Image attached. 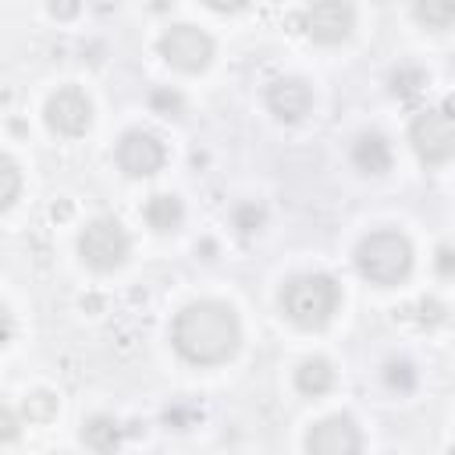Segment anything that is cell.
<instances>
[{
	"label": "cell",
	"mask_w": 455,
	"mask_h": 455,
	"mask_svg": "<svg viewBox=\"0 0 455 455\" xmlns=\"http://www.w3.org/2000/svg\"><path fill=\"white\" fill-rule=\"evenodd\" d=\"M306 448L316 451V455H352V451L363 448V437H359V427L348 416H327L309 430Z\"/></svg>",
	"instance_id": "9"
},
{
	"label": "cell",
	"mask_w": 455,
	"mask_h": 455,
	"mask_svg": "<svg viewBox=\"0 0 455 455\" xmlns=\"http://www.w3.org/2000/svg\"><path fill=\"white\" fill-rule=\"evenodd\" d=\"M423 82H427V78H423L419 68H398V71L391 75V89H395V96H412V92H419Z\"/></svg>",
	"instance_id": "18"
},
{
	"label": "cell",
	"mask_w": 455,
	"mask_h": 455,
	"mask_svg": "<svg viewBox=\"0 0 455 455\" xmlns=\"http://www.w3.org/2000/svg\"><path fill=\"white\" fill-rule=\"evenodd\" d=\"M128 245L132 242H128L124 228L117 220H110V217L89 220L82 228V235H78V252H82V259L92 270H114V267H121L124 256H128Z\"/></svg>",
	"instance_id": "4"
},
{
	"label": "cell",
	"mask_w": 455,
	"mask_h": 455,
	"mask_svg": "<svg viewBox=\"0 0 455 455\" xmlns=\"http://www.w3.org/2000/svg\"><path fill=\"white\" fill-rule=\"evenodd\" d=\"M0 181H4V188H0V210H11L14 199H18V188H21V174H18V164L11 156L0 160Z\"/></svg>",
	"instance_id": "17"
},
{
	"label": "cell",
	"mask_w": 455,
	"mask_h": 455,
	"mask_svg": "<svg viewBox=\"0 0 455 455\" xmlns=\"http://www.w3.org/2000/svg\"><path fill=\"white\" fill-rule=\"evenodd\" d=\"M267 107L281 117V121H299L309 107H313V92L302 78H277L267 89Z\"/></svg>",
	"instance_id": "11"
},
{
	"label": "cell",
	"mask_w": 455,
	"mask_h": 455,
	"mask_svg": "<svg viewBox=\"0 0 455 455\" xmlns=\"http://www.w3.org/2000/svg\"><path fill=\"white\" fill-rule=\"evenodd\" d=\"M117 164L121 171H128L132 178H149L160 171L164 164V146L156 135L149 132H128L121 142H117Z\"/></svg>",
	"instance_id": "10"
},
{
	"label": "cell",
	"mask_w": 455,
	"mask_h": 455,
	"mask_svg": "<svg viewBox=\"0 0 455 455\" xmlns=\"http://www.w3.org/2000/svg\"><path fill=\"white\" fill-rule=\"evenodd\" d=\"M412 11L427 28H448L455 21V0H416Z\"/></svg>",
	"instance_id": "16"
},
{
	"label": "cell",
	"mask_w": 455,
	"mask_h": 455,
	"mask_svg": "<svg viewBox=\"0 0 455 455\" xmlns=\"http://www.w3.org/2000/svg\"><path fill=\"white\" fill-rule=\"evenodd\" d=\"M259 220H263V213H259L256 206H242V210H238V228H242V231L259 228Z\"/></svg>",
	"instance_id": "21"
},
{
	"label": "cell",
	"mask_w": 455,
	"mask_h": 455,
	"mask_svg": "<svg viewBox=\"0 0 455 455\" xmlns=\"http://www.w3.org/2000/svg\"><path fill=\"white\" fill-rule=\"evenodd\" d=\"M160 57L178 71H203L213 57V39L192 25H171L160 36Z\"/></svg>",
	"instance_id": "6"
},
{
	"label": "cell",
	"mask_w": 455,
	"mask_h": 455,
	"mask_svg": "<svg viewBox=\"0 0 455 455\" xmlns=\"http://www.w3.org/2000/svg\"><path fill=\"white\" fill-rule=\"evenodd\" d=\"M352 164L366 174H384L391 167V149H387V139L377 135V132H366L355 139L352 146Z\"/></svg>",
	"instance_id": "12"
},
{
	"label": "cell",
	"mask_w": 455,
	"mask_h": 455,
	"mask_svg": "<svg viewBox=\"0 0 455 455\" xmlns=\"http://www.w3.org/2000/svg\"><path fill=\"white\" fill-rule=\"evenodd\" d=\"M409 142L423 164H444L455 156V117L448 110H419L409 124Z\"/></svg>",
	"instance_id": "5"
},
{
	"label": "cell",
	"mask_w": 455,
	"mask_h": 455,
	"mask_svg": "<svg viewBox=\"0 0 455 455\" xmlns=\"http://www.w3.org/2000/svg\"><path fill=\"white\" fill-rule=\"evenodd\" d=\"M50 11H53L57 18H75V14H78V0H53Z\"/></svg>",
	"instance_id": "25"
},
{
	"label": "cell",
	"mask_w": 455,
	"mask_h": 455,
	"mask_svg": "<svg viewBox=\"0 0 455 455\" xmlns=\"http://www.w3.org/2000/svg\"><path fill=\"white\" fill-rule=\"evenodd\" d=\"M181 217H185L181 199L171 196V192H160V196H153V199L146 203V220H149V228L160 231V235L178 231V228H181Z\"/></svg>",
	"instance_id": "13"
},
{
	"label": "cell",
	"mask_w": 455,
	"mask_h": 455,
	"mask_svg": "<svg viewBox=\"0 0 455 455\" xmlns=\"http://www.w3.org/2000/svg\"><path fill=\"white\" fill-rule=\"evenodd\" d=\"M302 28L313 43H323V46H334L341 39L352 36L355 28V11L348 0H313L309 11L302 14Z\"/></svg>",
	"instance_id": "7"
},
{
	"label": "cell",
	"mask_w": 455,
	"mask_h": 455,
	"mask_svg": "<svg viewBox=\"0 0 455 455\" xmlns=\"http://www.w3.org/2000/svg\"><path fill=\"white\" fill-rule=\"evenodd\" d=\"M153 107H164L167 114H178L181 110V100L174 92H153Z\"/></svg>",
	"instance_id": "22"
},
{
	"label": "cell",
	"mask_w": 455,
	"mask_h": 455,
	"mask_svg": "<svg viewBox=\"0 0 455 455\" xmlns=\"http://www.w3.org/2000/svg\"><path fill=\"white\" fill-rule=\"evenodd\" d=\"M444 110H448V114L455 117V96H448V100H444Z\"/></svg>",
	"instance_id": "27"
},
{
	"label": "cell",
	"mask_w": 455,
	"mask_h": 455,
	"mask_svg": "<svg viewBox=\"0 0 455 455\" xmlns=\"http://www.w3.org/2000/svg\"><path fill=\"white\" fill-rule=\"evenodd\" d=\"M82 441H85L89 448H96V451H114L117 441H121V427H117V419H110V416H92V419L82 427Z\"/></svg>",
	"instance_id": "15"
},
{
	"label": "cell",
	"mask_w": 455,
	"mask_h": 455,
	"mask_svg": "<svg viewBox=\"0 0 455 455\" xmlns=\"http://www.w3.org/2000/svg\"><path fill=\"white\" fill-rule=\"evenodd\" d=\"M89 121H92V107H89L85 92H78V89L68 85V89H57L50 96V103H46V124L53 132H60V135H82L89 128Z\"/></svg>",
	"instance_id": "8"
},
{
	"label": "cell",
	"mask_w": 455,
	"mask_h": 455,
	"mask_svg": "<svg viewBox=\"0 0 455 455\" xmlns=\"http://www.w3.org/2000/svg\"><path fill=\"white\" fill-rule=\"evenodd\" d=\"M334 384V370L327 359H306L299 370H295V387L302 395H323L327 387Z\"/></svg>",
	"instance_id": "14"
},
{
	"label": "cell",
	"mask_w": 455,
	"mask_h": 455,
	"mask_svg": "<svg viewBox=\"0 0 455 455\" xmlns=\"http://www.w3.org/2000/svg\"><path fill=\"white\" fill-rule=\"evenodd\" d=\"M387 384H391V387H409V384H412L409 363H391V366H387Z\"/></svg>",
	"instance_id": "19"
},
{
	"label": "cell",
	"mask_w": 455,
	"mask_h": 455,
	"mask_svg": "<svg viewBox=\"0 0 455 455\" xmlns=\"http://www.w3.org/2000/svg\"><path fill=\"white\" fill-rule=\"evenodd\" d=\"M338 299V284L327 274H299L281 288V309L302 331L323 327L334 316Z\"/></svg>",
	"instance_id": "2"
},
{
	"label": "cell",
	"mask_w": 455,
	"mask_h": 455,
	"mask_svg": "<svg viewBox=\"0 0 455 455\" xmlns=\"http://www.w3.org/2000/svg\"><path fill=\"white\" fill-rule=\"evenodd\" d=\"M171 341H174L181 359H188L196 366H217L238 352L242 327H238V316L231 306L206 299V302L185 306L174 316Z\"/></svg>",
	"instance_id": "1"
},
{
	"label": "cell",
	"mask_w": 455,
	"mask_h": 455,
	"mask_svg": "<svg viewBox=\"0 0 455 455\" xmlns=\"http://www.w3.org/2000/svg\"><path fill=\"white\" fill-rule=\"evenodd\" d=\"M355 267L370 284H398L412 270V245L398 231H373L355 249Z\"/></svg>",
	"instance_id": "3"
},
{
	"label": "cell",
	"mask_w": 455,
	"mask_h": 455,
	"mask_svg": "<svg viewBox=\"0 0 455 455\" xmlns=\"http://www.w3.org/2000/svg\"><path fill=\"white\" fill-rule=\"evenodd\" d=\"M28 402L36 405V409H28V416H32V419H46V416L53 412V398H50L46 391H39V395H32Z\"/></svg>",
	"instance_id": "20"
},
{
	"label": "cell",
	"mask_w": 455,
	"mask_h": 455,
	"mask_svg": "<svg viewBox=\"0 0 455 455\" xmlns=\"http://www.w3.org/2000/svg\"><path fill=\"white\" fill-rule=\"evenodd\" d=\"M213 11H238V7H245L249 0H206Z\"/></svg>",
	"instance_id": "26"
},
{
	"label": "cell",
	"mask_w": 455,
	"mask_h": 455,
	"mask_svg": "<svg viewBox=\"0 0 455 455\" xmlns=\"http://www.w3.org/2000/svg\"><path fill=\"white\" fill-rule=\"evenodd\" d=\"M14 434H18V423H14L11 409H0V441H14Z\"/></svg>",
	"instance_id": "23"
},
{
	"label": "cell",
	"mask_w": 455,
	"mask_h": 455,
	"mask_svg": "<svg viewBox=\"0 0 455 455\" xmlns=\"http://www.w3.org/2000/svg\"><path fill=\"white\" fill-rule=\"evenodd\" d=\"M437 270H441L444 277L455 274V249H437Z\"/></svg>",
	"instance_id": "24"
}]
</instances>
